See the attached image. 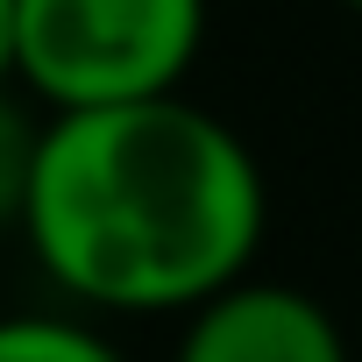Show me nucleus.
Returning a JSON list of instances; mask_svg holds the SVG:
<instances>
[{
	"label": "nucleus",
	"instance_id": "39448f33",
	"mask_svg": "<svg viewBox=\"0 0 362 362\" xmlns=\"http://www.w3.org/2000/svg\"><path fill=\"white\" fill-rule=\"evenodd\" d=\"M0 362H121V355L71 320H0Z\"/></svg>",
	"mask_w": 362,
	"mask_h": 362
},
{
	"label": "nucleus",
	"instance_id": "0eeeda50",
	"mask_svg": "<svg viewBox=\"0 0 362 362\" xmlns=\"http://www.w3.org/2000/svg\"><path fill=\"white\" fill-rule=\"evenodd\" d=\"M341 8H355V15H362V0H341Z\"/></svg>",
	"mask_w": 362,
	"mask_h": 362
},
{
	"label": "nucleus",
	"instance_id": "423d86ee",
	"mask_svg": "<svg viewBox=\"0 0 362 362\" xmlns=\"http://www.w3.org/2000/svg\"><path fill=\"white\" fill-rule=\"evenodd\" d=\"M22 71V0H0V78Z\"/></svg>",
	"mask_w": 362,
	"mask_h": 362
},
{
	"label": "nucleus",
	"instance_id": "7ed1b4c3",
	"mask_svg": "<svg viewBox=\"0 0 362 362\" xmlns=\"http://www.w3.org/2000/svg\"><path fill=\"white\" fill-rule=\"evenodd\" d=\"M177 362H348L341 327L291 284H235L192 313Z\"/></svg>",
	"mask_w": 362,
	"mask_h": 362
},
{
	"label": "nucleus",
	"instance_id": "f03ea898",
	"mask_svg": "<svg viewBox=\"0 0 362 362\" xmlns=\"http://www.w3.org/2000/svg\"><path fill=\"white\" fill-rule=\"evenodd\" d=\"M206 43V0H22V78L57 114L170 100Z\"/></svg>",
	"mask_w": 362,
	"mask_h": 362
},
{
	"label": "nucleus",
	"instance_id": "f257e3e1",
	"mask_svg": "<svg viewBox=\"0 0 362 362\" xmlns=\"http://www.w3.org/2000/svg\"><path fill=\"white\" fill-rule=\"evenodd\" d=\"M22 228L43 270L107 313H199L256 256L263 170L228 121L177 93L57 114Z\"/></svg>",
	"mask_w": 362,
	"mask_h": 362
},
{
	"label": "nucleus",
	"instance_id": "20e7f679",
	"mask_svg": "<svg viewBox=\"0 0 362 362\" xmlns=\"http://www.w3.org/2000/svg\"><path fill=\"white\" fill-rule=\"evenodd\" d=\"M36 156H43V128L29 121V107H22V100H8V93H0V228L29 221Z\"/></svg>",
	"mask_w": 362,
	"mask_h": 362
}]
</instances>
